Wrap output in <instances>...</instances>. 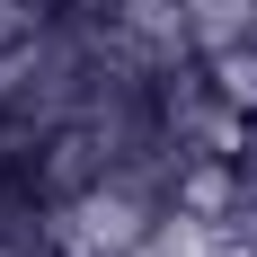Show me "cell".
Instances as JSON below:
<instances>
[{
	"instance_id": "1",
	"label": "cell",
	"mask_w": 257,
	"mask_h": 257,
	"mask_svg": "<svg viewBox=\"0 0 257 257\" xmlns=\"http://www.w3.org/2000/svg\"><path fill=\"white\" fill-rule=\"evenodd\" d=\"M186 27H195V53L248 45L257 36V0H186Z\"/></svg>"
}]
</instances>
